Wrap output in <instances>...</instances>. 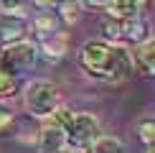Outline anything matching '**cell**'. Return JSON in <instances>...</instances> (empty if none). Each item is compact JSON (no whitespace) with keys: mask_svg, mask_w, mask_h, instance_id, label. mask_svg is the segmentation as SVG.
Instances as JSON below:
<instances>
[{"mask_svg":"<svg viewBox=\"0 0 155 153\" xmlns=\"http://www.w3.org/2000/svg\"><path fill=\"white\" fill-rule=\"evenodd\" d=\"M25 31H28L25 15H3L0 18V43H3V46L23 41Z\"/></svg>","mask_w":155,"mask_h":153,"instance_id":"cell-7","label":"cell"},{"mask_svg":"<svg viewBox=\"0 0 155 153\" xmlns=\"http://www.w3.org/2000/svg\"><path fill=\"white\" fill-rule=\"evenodd\" d=\"M56 153H74V151H69V148H61V151H56Z\"/></svg>","mask_w":155,"mask_h":153,"instance_id":"cell-20","label":"cell"},{"mask_svg":"<svg viewBox=\"0 0 155 153\" xmlns=\"http://www.w3.org/2000/svg\"><path fill=\"white\" fill-rule=\"evenodd\" d=\"M147 153H155V145H147Z\"/></svg>","mask_w":155,"mask_h":153,"instance_id":"cell-21","label":"cell"},{"mask_svg":"<svg viewBox=\"0 0 155 153\" xmlns=\"http://www.w3.org/2000/svg\"><path fill=\"white\" fill-rule=\"evenodd\" d=\"M87 153H125V143L117 138H109V135H99Z\"/></svg>","mask_w":155,"mask_h":153,"instance_id":"cell-12","label":"cell"},{"mask_svg":"<svg viewBox=\"0 0 155 153\" xmlns=\"http://www.w3.org/2000/svg\"><path fill=\"white\" fill-rule=\"evenodd\" d=\"M59 18L66 23H74L76 18H79V3H74V0H64V3L59 5Z\"/></svg>","mask_w":155,"mask_h":153,"instance_id":"cell-14","label":"cell"},{"mask_svg":"<svg viewBox=\"0 0 155 153\" xmlns=\"http://www.w3.org/2000/svg\"><path fill=\"white\" fill-rule=\"evenodd\" d=\"M33 3H36V5H38L41 10H51V8H54L56 3H59V0H33Z\"/></svg>","mask_w":155,"mask_h":153,"instance_id":"cell-18","label":"cell"},{"mask_svg":"<svg viewBox=\"0 0 155 153\" xmlns=\"http://www.w3.org/2000/svg\"><path fill=\"white\" fill-rule=\"evenodd\" d=\"M71 115L74 112H69L66 107H56V112L46 117V125L41 127V135H38L43 153H56L66 148V127L71 123Z\"/></svg>","mask_w":155,"mask_h":153,"instance_id":"cell-4","label":"cell"},{"mask_svg":"<svg viewBox=\"0 0 155 153\" xmlns=\"http://www.w3.org/2000/svg\"><path fill=\"white\" fill-rule=\"evenodd\" d=\"M147 8H150V0H109V5H107L109 18H117V21L143 18V13Z\"/></svg>","mask_w":155,"mask_h":153,"instance_id":"cell-6","label":"cell"},{"mask_svg":"<svg viewBox=\"0 0 155 153\" xmlns=\"http://www.w3.org/2000/svg\"><path fill=\"white\" fill-rule=\"evenodd\" d=\"M79 61L87 74L104 79V82H125L135 69L130 51L122 46H114V43H104V41L84 43Z\"/></svg>","mask_w":155,"mask_h":153,"instance_id":"cell-1","label":"cell"},{"mask_svg":"<svg viewBox=\"0 0 155 153\" xmlns=\"http://www.w3.org/2000/svg\"><path fill=\"white\" fill-rule=\"evenodd\" d=\"M23 102H25V110L33 117H51L56 112V107H59V89L51 82L36 79L25 87Z\"/></svg>","mask_w":155,"mask_h":153,"instance_id":"cell-2","label":"cell"},{"mask_svg":"<svg viewBox=\"0 0 155 153\" xmlns=\"http://www.w3.org/2000/svg\"><path fill=\"white\" fill-rule=\"evenodd\" d=\"M137 135H140L143 143L155 145V120H143V123L137 125Z\"/></svg>","mask_w":155,"mask_h":153,"instance_id":"cell-15","label":"cell"},{"mask_svg":"<svg viewBox=\"0 0 155 153\" xmlns=\"http://www.w3.org/2000/svg\"><path fill=\"white\" fill-rule=\"evenodd\" d=\"M10 125H13V112L5 110V107H0V135H5Z\"/></svg>","mask_w":155,"mask_h":153,"instance_id":"cell-17","label":"cell"},{"mask_svg":"<svg viewBox=\"0 0 155 153\" xmlns=\"http://www.w3.org/2000/svg\"><path fill=\"white\" fill-rule=\"evenodd\" d=\"M23 5L25 0H0V10H3V15H23Z\"/></svg>","mask_w":155,"mask_h":153,"instance_id":"cell-16","label":"cell"},{"mask_svg":"<svg viewBox=\"0 0 155 153\" xmlns=\"http://www.w3.org/2000/svg\"><path fill=\"white\" fill-rule=\"evenodd\" d=\"M117 21V18H114ZM117 38L130 43H145L147 41V23L143 18H130V21H117Z\"/></svg>","mask_w":155,"mask_h":153,"instance_id":"cell-8","label":"cell"},{"mask_svg":"<svg viewBox=\"0 0 155 153\" xmlns=\"http://www.w3.org/2000/svg\"><path fill=\"white\" fill-rule=\"evenodd\" d=\"M99 138V123L89 112L71 115V123L66 127V148L74 153H87Z\"/></svg>","mask_w":155,"mask_h":153,"instance_id":"cell-3","label":"cell"},{"mask_svg":"<svg viewBox=\"0 0 155 153\" xmlns=\"http://www.w3.org/2000/svg\"><path fill=\"white\" fill-rule=\"evenodd\" d=\"M135 61L137 69L147 76H155V38H147L145 43H140L135 51Z\"/></svg>","mask_w":155,"mask_h":153,"instance_id":"cell-10","label":"cell"},{"mask_svg":"<svg viewBox=\"0 0 155 153\" xmlns=\"http://www.w3.org/2000/svg\"><path fill=\"white\" fill-rule=\"evenodd\" d=\"M0 51H3V43H0Z\"/></svg>","mask_w":155,"mask_h":153,"instance_id":"cell-22","label":"cell"},{"mask_svg":"<svg viewBox=\"0 0 155 153\" xmlns=\"http://www.w3.org/2000/svg\"><path fill=\"white\" fill-rule=\"evenodd\" d=\"M87 5H92V8H107L109 5V0H84Z\"/></svg>","mask_w":155,"mask_h":153,"instance_id":"cell-19","label":"cell"},{"mask_svg":"<svg viewBox=\"0 0 155 153\" xmlns=\"http://www.w3.org/2000/svg\"><path fill=\"white\" fill-rule=\"evenodd\" d=\"M18 92V76L0 69V97H13Z\"/></svg>","mask_w":155,"mask_h":153,"instance_id":"cell-13","label":"cell"},{"mask_svg":"<svg viewBox=\"0 0 155 153\" xmlns=\"http://www.w3.org/2000/svg\"><path fill=\"white\" fill-rule=\"evenodd\" d=\"M36 56H38L36 43H28V41L10 43V46H3V51H0V69L18 76L21 72H28L36 64Z\"/></svg>","mask_w":155,"mask_h":153,"instance_id":"cell-5","label":"cell"},{"mask_svg":"<svg viewBox=\"0 0 155 153\" xmlns=\"http://www.w3.org/2000/svg\"><path fill=\"white\" fill-rule=\"evenodd\" d=\"M33 31H36V38L48 36L54 31H61V18L56 13H51V10H41L36 15V21H33Z\"/></svg>","mask_w":155,"mask_h":153,"instance_id":"cell-11","label":"cell"},{"mask_svg":"<svg viewBox=\"0 0 155 153\" xmlns=\"http://www.w3.org/2000/svg\"><path fill=\"white\" fill-rule=\"evenodd\" d=\"M66 46H69V36L64 33V31H54V33L38 38V46L36 49L43 51L48 59H61V56L66 54Z\"/></svg>","mask_w":155,"mask_h":153,"instance_id":"cell-9","label":"cell"}]
</instances>
